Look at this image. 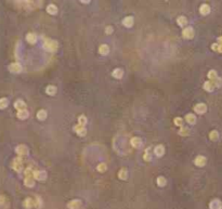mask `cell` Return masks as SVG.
Listing matches in <instances>:
<instances>
[{
	"mask_svg": "<svg viewBox=\"0 0 222 209\" xmlns=\"http://www.w3.org/2000/svg\"><path fill=\"white\" fill-rule=\"evenodd\" d=\"M44 48L47 51L54 52L55 50L58 49V42L55 40H52V39H46L44 42Z\"/></svg>",
	"mask_w": 222,
	"mask_h": 209,
	"instance_id": "cell-1",
	"label": "cell"
},
{
	"mask_svg": "<svg viewBox=\"0 0 222 209\" xmlns=\"http://www.w3.org/2000/svg\"><path fill=\"white\" fill-rule=\"evenodd\" d=\"M12 168L14 169L16 172H21L22 169H23V159H22V157L19 156V157H15L14 159L12 161Z\"/></svg>",
	"mask_w": 222,
	"mask_h": 209,
	"instance_id": "cell-2",
	"label": "cell"
},
{
	"mask_svg": "<svg viewBox=\"0 0 222 209\" xmlns=\"http://www.w3.org/2000/svg\"><path fill=\"white\" fill-rule=\"evenodd\" d=\"M15 152H16V154L19 156H26L28 155V149H27V146L24 145V144H20V145L16 146V149H15Z\"/></svg>",
	"mask_w": 222,
	"mask_h": 209,
	"instance_id": "cell-3",
	"label": "cell"
},
{
	"mask_svg": "<svg viewBox=\"0 0 222 209\" xmlns=\"http://www.w3.org/2000/svg\"><path fill=\"white\" fill-rule=\"evenodd\" d=\"M47 178V172L44 170H35L34 171V179L38 181H44Z\"/></svg>",
	"mask_w": 222,
	"mask_h": 209,
	"instance_id": "cell-4",
	"label": "cell"
},
{
	"mask_svg": "<svg viewBox=\"0 0 222 209\" xmlns=\"http://www.w3.org/2000/svg\"><path fill=\"white\" fill-rule=\"evenodd\" d=\"M182 36L185 39H193L194 38V29L192 27H185L182 32Z\"/></svg>",
	"mask_w": 222,
	"mask_h": 209,
	"instance_id": "cell-5",
	"label": "cell"
},
{
	"mask_svg": "<svg viewBox=\"0 0 222 209\" xmlns=\"http://www.w3.org/2000/svg\"><path fill=\"white\" fill-rule=\"evenodd\" d=\"M194 112L197 114H205L207 112V106L204 103H198L194 106Z\"/></svg>",
	"mask_w": 222,
	"mask_h": 209,
	"instance_id": "cell-6",
	"label": "cell"
},
{
	"mask_svg": "<svg viewBox=\"0 0 222 209\" xmlns=\"http://www.w3.org/2000/svg\"><path fill=\"white\" fill-rule=\"evenodd\" d=\"M9 71H10L11 73H14V74L21 73L22 72V65L20 63H17V62L12 63L9 65Z\"/></svg>",
	"mask_w": 222,
	"mask_h": 209,
	"instance_id": "cell-7",
	"label": "cell"
},
{
	"mask_svg": "<svg viewBox=\"0 0 222 209\" xmlns=\"http://www.w3.org/2000/svg\"><path fill=\"white\" fill-rule=\"evenodd\" d=\"M206 157L203 155H198L195 159H194V164L197 166V167H204L206 165Z\"/></svg>",
	"mask_w": 222,
	"mask_h": 209,
	"instance_id": "cell-8",
	"label": "cell"
},
{
	"mask_svg": "<svg viewBox=\"0 0 222 209\" xmlns=\"http://www.w3.org/2000/svg\"><path fill=\"white\" fill-rule=\"evenodd\" d=\"M80 207H81V202L79 200H73L67 204L68 209H80Z\"/></svg>",
	"mask_w": 222,
	"mask_h": 209,
	"instance_id": "cell-9",
	"label": "cell"
},
{
	"mask_svg": "<svg viewBox=\"0 0 222 209\" xmlns=\"http://www.w3.org/2000/svg\"><path fill=\"white\" fill-rule=\"evenodd\" d=\"M209 208L210 209H222V203L220 200H212L209 203Z\"/></svg>",
	"mask_w": 222,
	"mask_h": 209,
	"instance_id": "cell-10",
	"label": "cell"
},
{
	"mask_svg": "<svg viewBox=\"0 0 222 209\" xmlns=\"http://www.w3.org/2000/svg\"><path fill=\"white\" fill-rule=\"evenodd\" d=\"M74 130H75V132L78 134V136H86V133H87V130H86V128H85L84 126H80V125H76V126L74 127Z\"/></svg>",
	"mask_w": 222,
	"mask_h": 209,
	"instance_id": "cell-11",
	"label": "cell"
},
{
	"mask_svg": "<svg viewBox=\"0 0 222 209\" xmlns=\"http://www.w3.org/2000/svg\"><path fill=\"white\" fill-rule=\"evenodd\" d=\"M154 154L157 156V157L163 156L164 154H165V147H164V145L158 144V145L155 146V149H154Z\"/></svg>",
	"mask_w": 222,
	"mask_h": 209,
	"instance_id": "cell-12",
	"label": "cell"
},
{
	"mask_svg": "<svg viewBox=\"0 0 222 209\" xmlns=\"http://www.w3.org/2000/svg\"><path fill=\"white\" fill-rule=\"evenodd\" d=\"M130 144L133 146V147H135V149H139L140 146L142 145V140L138 138V136H133L131 138V140H130Z\"/></svg>",
	"mask_w": 222,
	"mask_h": 209,
	"instance_id": "cell-13",
	"label": "cell"
},
{
	"mask_svg": "<svg viewBox=\"0 0 222 209\" xmlns=\"http://www.w3.org/2000/svg\"><path fill=\"white\" fill-rule=\"evenodd\" d=\"M23 206H24L26 209L33 208V207H35V200L34 198H32V197H27V198L24 200Z\"/></svg>",
	"mask_w": 222,
	"mask_h": 209,
	"instance_id": "cell-14",
	"label": "cell"
},
{
	"mask_svg": "<svg viewBox=\"0 0 222 209\" xmlns=\"http://www.w3.org/2000/svg\"><path fill=\"white\" fill-rule=\"evenodd\" d=\"M14 107L17 110V112L19 111H23V110H26V104H25L23 100H17V101L14 102Z\"/></svg>",
	"mask_w": 222,
	"mask_h": 209,
	"instance_id": "cell-15",
	"label": "cell"
},
{
	"mask_svg": "<svg viewBox=\"0 0 222 209\" xmlns=\"http://www.w3.org/2000/svg\"><path fill=\"white\" fill-rule=\"evenodd\" d=\"M99 53L101 55H107L109 53V47L107 44H101L99 47Z\"/></svg>",
	"mask_w": 222,
	"mask_h": 209,
	"instance_id": "cell-16",
	"label": "cell"
},
{
	"mask_svg": "<svg viewBox=\"0 0 222 209\" xmlns=\"http://www.w3.org/2000/svg\"><path fill=\"white\" fill-rule=\"evenodd\" d=\"M199 12H201V14H203V15L209 14V12H210V7H209L207 3H203V5H201V8H199Z\"/></svg>",
	"mask_w": 222,
	"mask_h": 209,
	"instance_id": "cell-17",
	"label": "cell"
},
{
	"mask_svg": "<svg viewBox=\"0 0 222 209\" xmlns=\"http://www.w3.org/2000/svg\"><path fill=\"white\" fill-rule=\"evenodd\" d=\"M26 40H27V42H30V44H36V41H37V36H36L34 33H28V34L26 35Z\"/></svg>",
	"mask_w": 222,
	"mask_h": 209,
	"instance_id": "cell-18",
	"label": "cell"
},
{
	"mask_svg": "<svg viewBox=\"0 0 222 209\" xmlns=\"http://www.w3.org/2000/svg\"><path fill=\"white\" fill-rule=\"evenodd\" d=\"M16 116H17V118H19V119L24 120V119H26L27 117L30 116V113H28V111H27V110H23V111H19V112H17V114H16Z\"/></svg>",
	"mask_w": 222,
	"mask_h": 209,
	"instance_id": "cell-19",
	"label": "cell"
},
{
	"mask_svg": "<svg viewBox=\"0 0 222 209\" xmlns=\"http://www.w3.org/2000/svg\"><path fill=\"white\" fill-rule=\"evenodd\" d=\"M112 76L114 78H116V79H120L123 76V71L120 69V68H115L113 71V73H112Z\"/></svg>",
	"mask_w": 222,
	"mask_h": 209,
	"instance_id": "cell-20",
	"label": "cell"
},
{
	"mask_svg": "<svg viewBox=\"0 0 222 209\" xmlns=\"http://www.w3.org/2000/svg\"><path fill=\"white\" fill-rule=\"evenodd\" d=\"M24 184L28 187H33L35 185V179L34 177H25L24 179Z\"/></svg>",
	"mask_w": 222,
	"mask_h": 209,
	"instance_id": "cell-21",
	"label": "cell"
},
{
	"mask_svg": "<svg viewBox=\"0 0 222 209\" xmlns=\"http://www.w3.org/2000/svg\"><path fill=\"white\" fill-rule=\"evenodd\" d=\"M47 12L51 15L56 14V13H58V7L55 5H53V3H51V5H49L47 7Z\"/></svg>",
	"mask_w": 222,
	"mask_h": 209,
	"instance_id": "cell-22",
	"label": "cell"
},
{
	"mask_svg": "<svg viewBox=\"0 0 222 209\" xmlns=\"http://www.w3.org/2000/svg\"><path fill=\"white\" fill-rule=\"evenodd\" d=\"M118 178L120 180H126L128 178V171H127L126 168H121L118 171Z\"/></svg>",
	"mask_w": 222,
	"mask_h": 209,
	"instance_id": "cell-23",
	"label": "cell"
},
{
	"mask_svg": "<svg viewBox=\"0 0 222 209\" xmlns=\"http://www.w3.org/2000/svg\"><path fill=\"white\" fill-rule=\"evenodd\" d=\"M123 24L126 27H131L133 25V17L132 16H126L123 21Z\"/></svg>",
	"mask_w": 222,
	"mask_h": 209,
	"instance_id": "cell-24",
	"label": "cell"
},
{
	"mask_svg": "<svg viewBox=\"0 0 222 209\" xmlns=\"http://www.w3.org/2000/svg\"><path fill=\"white\" fill-rule=\"evenodd\" d=\"M46 93H47L48 95H54L55 93H56V87H55V86H52V85L48 86V87L46 88Z\"/></svg>",
	"mask_w": 222,
	"mask_h": 209,
	"instance_id": "cell-25",
	"label": "cell"
},
{
	"mask_svg": "<svg viewBox=\"0 0 222 209\" xmlns=\"http://www.w3.org/2000/svg\"><path fill=\"white\" fill-rule=\"evenodd\" d=\"M177 23L179 26H181V27H183V26H185V25L188 24V19L185 17V16H183V15H181V16H179L177 19Z\"/></svg>",
	"mask_w": 222,
	"mask_h": 209,
	"instance_id": "cell-26",
	"label": "cell"
},
{
	"mask_svg": "<svg viewBox=\"0 0 222 209\" xmlns=\"http://www.w3.org/2000/svg\"><path fill=\"white\" fill-rule=\"evenodd\" d=\"M204 89L206 90V91H208V92H211V91H213V89H215V86H213V83L210 81V80H208V81H206V83H204Z\"/></svg>",
	"mask_w": 222,
	"mask_h": 209,
	"instance_id": "cell-27",
	"label": "cell"
},
{
	"mask_svg": "<svg viewBox=\"0 0 222 209\" xmlns=\"http://www.w3.org/2000/svg\"><path fill=\"white\" fill-rule=\"evenodd\" d=\"M37 118L39 120H44L47 118V111L46 110H39L37 112Z\"/></svg>",
	"mask_w": 222,
	"mask_h": 209,
	"instance_id": "cell-28",
	"label": "cell"
},
{
	"mask_svg": "<svg viewBox=\"0 0 222 209\" xmlns=\"http://www.w3.org/2000/svg\"><path fill=\"white\" fill-rule=\"evenodd\" d=\"M185 120H186V122H188V124L194 125V124L196 122V117H195V115H193V114H188V115L185 116Z\"/></svg>",
	"mask_w": 222,
	"mask_h": 209,
	"instance_id": "cell-29",
	"label": "cell"
},
{
	"mask_svg": "<svg viewBox=\"0 0 222 209\" xmlns=\"http://www.w3.org/2000/svg\"><path fill=\"white\" fill-rule=\"evenodd\" d=\"M208 79L210 80V81H213L215 79H217L218 78V75H217V72L216 71H213V69H211V71H209L208 72Z\"/></svg>",
	"mask_w": 222,
	"mask_h": 209,
	"instance_id": "cell-30",
	"label": "cell"
},
{
	"mask_svg": "<svg viewBox=\"0 0 222 209\" xmlns=\"http://www.w3.org/2000/svg\"><path fill=\"white\" fill-rule=\"evenodd\" d=\"M166 179L164 178L163 175H160V177H158L157 178V180H156V183H157L158 186H160V187H164L165 185H166Z\"/></svg>",
	"mask_w": 222,
	"mask_h": 209,
	"instance_id": "cell-31",
	"label": "cell"
},
{
	"mask_svg": "<svg viewBox=\"0 0 222 209\" xmlns=\"http://www.w3.org/2000/svg\"><path fill=\"white\" fill-rule=\"evenodd\" d=\"M209 138H210L211 141H217L218 139H219V133H218L217 130H212V131L209 133Z\"/></svg>",
	"mask_w": 222,
	"mask_h": 209,
	"instance_id": "cell-32",
	"label": "cell"
},
{
	"mask_svg": "<svg viewBox=\"0 0 222 209\" xmlns=\"http://www.w3.org/2000/svg\"><path fill=\"white\" fill-rule=\"evenodd\" d=\"M9 105V100L5 99V97H2L0 99V110H3L5 107Z\"/></svg>",
	"mask_w": 222,
	"mask_h": 209,
	"instance_id": "cell-33",
	"label": "cell"
},
{
	"mask_svg": "<svg viewBox=\"0 0 222 209\" xmlns=\"http://www.w3.org/2000/svg\"><path fill=\"white\" fill-rule=\"evenodd\" d=\"M179 134L181 136H186L190 134V130H188L186 127H181V129L179 131Z\"/></svg>",
	"mask_w": 222,
	"mask_h": 209,
	"instance_id": "cell-34",
	"label": "cell"
},
{
	"mask_svg": "<svg viewBox=\"0 0 222 209\" xmlns=\"http://www.w3.org/2000/svg\"><path fill=\"white\" fill-rule=\"evenodd\" d=\"M86 124H87V117L85 116V115H80L78 117V125L80 126H86Z\"/></svg>",
	"mask_w": 222,
	"mask_h": 209,
	"instance_id": "cell-35",
	"label": "cell"
},
{
	"mask_svg": "<svg viewBox=\"0 0 222 209\" xmlns=\"http://www.w3.org/2000/svg\"><path fill=\"white\" fill-rule=\"evenodd\" d=\"M34 171L35 170H33V168H32V167H27L24 171L25 177H34Z\"/></svg>",
	"mask_w": 222,
	"mask_h": 209,
	"instance_id": "cell-36",
	"label": "cell"
},
{
	"mask_svg": "<svg viewBox=\"0 0 222 209\" xmlns=\"http://www.w3.org/2000/svg\"><path fill=\"white\" fill-rule=\"evenodd\" d=\"M97 169H98V171H99V172H105V171H106V169H107V166H106V164H104V163H101V164H99V165H98Z\"/></svg>",
	"mask_w": 222,
	"mask_h": 209,
	"instance_id": "cell-37",
	"label": "cell"
},
{
	"mask_svg": "<svg viewBox=\"0 0 222 209\" xmlns=\"http://www.w3.org/2000/svg\"><path fill=\"white\" fill-rule=\"evenodd\" d=\"M211 83H213L215 88H220L222 86V78L218 77L217 79H215V80H213V81H211Z\"/></svg>",
	"mask_w": 222,
	"mask_h": 209,
	"instance_id": "cell-38",
	"label": "cell"
},
{
	"mask_svg": "<svg viewBox=\"0 0 222 209\" xmlns=\"http://www.w3.org/2000/svg\"><path fill=\"white\" fill-rule=\"evenodd\" d=\"M143 158H144V161H150L151 159H152V156H151V154H150V150H148V149L145 152H144Z\"/></svg>",
	"mask_w": 222,
	"mask_h": 209,
	"instance_id": "cell-39",
	"label": "cell"
},
{
	"mask_svg": "<svg viewBox=\"0 0 222 209\" xmlns=\"http://www.w3.org/2000/svg\"><path fill=\"white\" fill-rule=\"evenodd\" d=\"M173 122H174V125L176 126H179V127H182V118L181 117H176L174 119H173Z\"/></svg>",
	"mask_w": 222,
	"mask_h": 209,
	"instance_id": "cell-40",
	"label": "cell"
},
{
	"mask_svg": "<svg viewBox=\"0 0 222 209\" xmlns=\"http://www.w3.org/2000/svg\"><path fill=\"white\" fill-rule=\"evenodd\" d=\"M40 205H41V202H40L39 197H36L35 198V207H37V208H39Z\"/></svg>",
	"mask_w": 222,
	"mask_h": 209,
	"instance_id": "cell-41",
	"label": "cell"
},
{
	"mask_svg": "<svg viewBox=\"0 0 222 209\" xmlns=\"http://www.w3.org/2000/svg\"><path fill=\"white\" fill-rule=\"evenodd\" d=\"M105 33H106V34H112V33H113V27H112V26H106Z\"/></svg>",
	"mask_w": 222,
	"mask_h": 209,
	"instance_id": "cell-42",
	"label": "cell"
},
{
	"mask_svg": "<svg viewBox=\"0 0 222 209\" xmlns=\"http://www.w3.org/2000/svg\"><path fill=\"white\" fill-rule=\"evenodd\" d=\"M5 197L2 196V195H0V207L5 204Z\"/></svg>",
	"mask_w": 222,
	"mask_h": 209,
	"instance_id": "cell-43",
	"label": "cell"
},
{
	"mask_svg": "<svg viewBox=\"0 0 222 209\" xmlns=\"http://www.w3.org/2000/svg\"><path fill=\"white\" fill-rule=\"evenodd\" d=\"M211 49L213 51H218V44H211Z\"/></svg>",
	"mask_w": 222,
	"mask_h": 209,
	"instance_id": "cell-44",
	"label": "cell"
},
{
	"mask_svg": "<svg viewBox=\"0 0 222 209\" xmlns=\"http://www.w3.org/2000/svg\"><path fill=\"white\" fill-rule=\"evenodd\" d=\"M218 52L222 53V44H218Z\"/></svg>",
	"mask_w": 222,
	"mask_h": 209,
	"instance_id": "cell-45",
	"label": "cell"
},
{
	"mask_svg": "<svg viewBox=\"0 0 222 209\" xmlns=\"http://www.w3.org/2000/svg\"><path fill=\"white\" fill-rule=\"evenodd\" d=\"M218 44H222V36H221V37H219V38H218Z\"/></svg>",
	"mask_w": 222,
	"mask_h": 209,
	"instance_id": "cell-46",
	"label": "cell"
},
{
	"mask_svg": "<svg viewBox=\"0 0 222 209\" xmlns=\"http://www.w3.org/2000/svg\"><path fill=\"white\" fill-rule=\"evenodd\" d=\"M81 2H82V3H88L89 1H85V0H81Z\"/></svg>",
	"mask_w": 222,
	"mask_h": 209,
	"instance_id": "cell-47",
	"label": "cell"
}]
</instances>
